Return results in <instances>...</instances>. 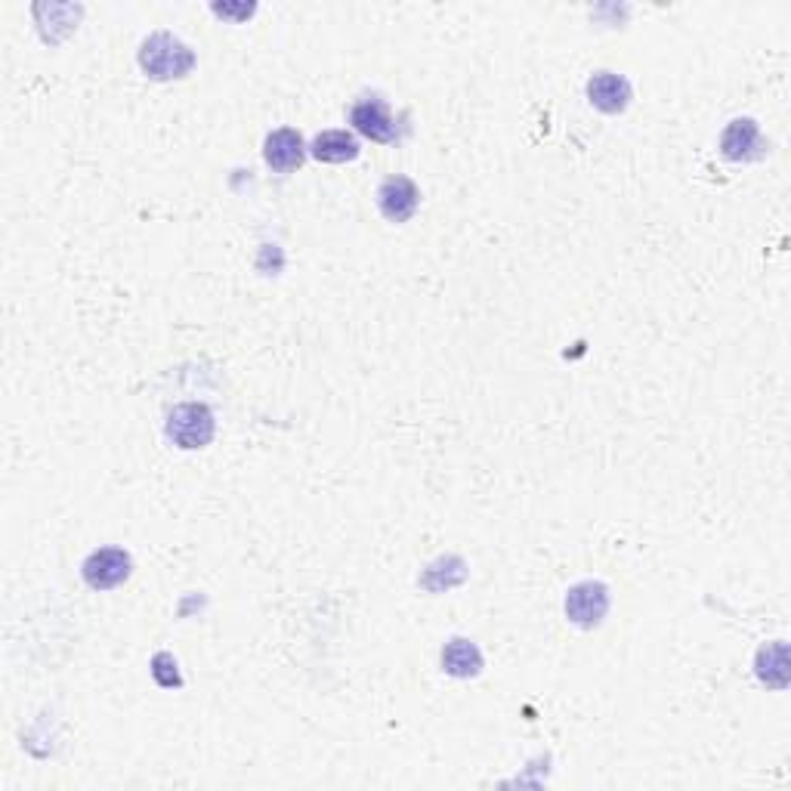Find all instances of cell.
I'll use <instances>...</instances> for the list:
<instances>
[{"instance_id": "obj_4", "label": "cell", "mask_w": 791, "mask_h": 791, "mask_svg": "<svg viewBox=\"0 0 791 791\" xmlns=\"http://www.w3.org/2000/svg\"><path fill=\"white\" fill-rule=\"evenodd\" d=\"M610 610V588L600 581H581L566 597V615L578 627H597Z\"/></svg>"}, {"instance_id": "obj_6", "label": "cell", "mask_w": 791, "mask_h": 791, "mask_svg": "<svg viewBox=\"0 0 791 791\" xmlns=\"http://www.w3.org/2000/svg\"><path fill=\"white\" fill-rule=\"evenodd\" d=\"M417 204H421V192H417V186H414L409 177H390V180H383V186L378 189L380 214L387 216L390 223L412 220Z\"/></svg>"}, {"instance_id": "obj_10", "label": "cell", "mask_w": 791, "mask_h": 791, "mask_svg": "<svg viewBox=\"0 0 791 791\" xmlns=\"http://www.w3.org/2000/svg\"><path fill=\"white\" fill-rule=\"evenodd\" d=\"M310 152H313V158L325 161V165H344V161H353L359 155V143L349 131H325L315 136Z\"/></svg>"}, {"instance_id": "obj_9", "label": "cell", "mask_w": 791, "mask_h": 791, "mask_svg": "<svg viewBox=\"0 0 791 791\" xmlns=\"http://www.w3.org/2000/svg\"><path fill=\"white\" fill-rule=\"evenodd\" d=\"M721 152L729 161H755L760 155V131L751 118H736L721 136Z\"/></svg>"}, {"instance_id": "obj_3", "label": "cell", "mask_w": 791, "mask_h": 791, "mask_svg": "<svg viewBox=\"0 0 791 791\" xmlns=\"http://www.w3.org/2000/svg\"><path fill=\"white\" fill-rule=\"evenodd\" d=\"M83 581L93 588V591H112L121 581L131 578V554L121 550V547H102L93 550L87 562H83Z\"/></svg>"}, {"instance_id": "obj_5", "label": "cell", "mask_w": 791, "mask_h": 791, "mask_svg": "<svg viewBox=\"0 0 791 791\" xmlns=\"http://www.w3.org/2000/svg\"><path fill=\"white\" fill-rule=\"evenodd\" d=\"M349 121H353L356 131L368 140H375V143H393L396 140L393 118H390V109L380 97L359 99L349 112Z\"/></svg>"}, {"instance_id": "obj_13", "label": "cell", "mask_w": 791, "mask_h": 791, "mask_svg": "<svg viewBox=\"0 0 791 791\" xmlns=\"http://www.w3.org/2000/svg\"><path fill=\"white\" fill-rule=\"evenodd\" d=\"M214 13H220V16H250L254 13V7H214Z\"/></svg>"}, {"instance_id": "obj_8", "label": "cell", "mask_w": 791, "mask_h": 791, "mask_svg": "<svg viewBox=\"0 0 791 791\" xmlns=\"http://www.w3.org/2000/svg\"><path fill=\"white\" fill-rule=\"evenodd\" d=\"M588 99L600 112L619 115V112H625L627 102H631V81H627L625 75H615V71H597L588 81Z\"/></svg>"}, {"instance_id": "obj_11", "label": "cell", "mask_w": 791, "mask_h": 791, "mask_svg": "<svg viewBox=\"0 0 791 791\" xmlns=\"http://www.w3.org/2000/svg\"><path fill=\"white\" fill-rule=\"evenodd\" d=\"M443 668L445 675L452 677H477L482 671V653L477 649V643L455 637L443 649Z\"/></svg>"}, {"instance_id": "obj_12", "label": "cell", "mask_w": 791, "mask_h": 791, "mask_svg": "<svg viewBox=\"0 0 791 791\" xmlns=\"http://www.w3.org/2000/svg\"><path fill=\"white\" fill-rule=\"evenodd\" d=\"M152 677L161 683V687H180L182 683V677L180 671H177V661H174V656L170 653H158L155 659H152Z\"/></svg>"}, {"instance_id": "obj_1", "label": "cell", "mask_w": 791, "mask_h": 791, "mask_svg": "<svg viewBox=\"0 0 791 791\" xmlns=\"http://www.w3.org/2000/svg\"><path fill=\"white\" fill-rule=\"evenodd\" d=\"M140 66L155 81H177L196 68V53L174 34H152L140 47Z\"/></svg>"}, {"instance_id": "obj_2", "label": "cell", "mask_w": 791, "mask_h": 791, "mask_svg": "<svg viewBox=\"0 0 791 791\" xmlns=\"http://www.w3.org/2000/svg\"><path fill=\"white\" fill-rule=\"evenodd\" d=\"M214 414L201 402L177 405L167 417V439L177 448H204L214 439Z\"/></svg>"}, {"instance_id": "obj_7", "label": "cell", "mask_w": 791, "mask_h": 791, "mask_svg": "<svg viewBox=\"0 0 791 791\" xmlns=\"http://www.w3.org/2000/svg\"><path fill=\"white\" fill-rule=\"evenodd\" d=\"M264 158L266 165L272 167L276 174H288L294 167L303 165L307 158V146H303V136L294 127H281V131L269 133L264 143Z\"/></svg>"}]
</instances>
